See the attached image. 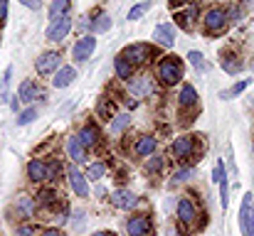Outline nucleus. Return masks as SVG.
Masks as SVG:
<instances>
[{
  "mask_svg": "<svg viewBox=\"0 0 254 236\" xmlns=\"http://www.w3.org/2000/svg\"><path fill=\"white\" fill-rule=\"evenodd\" d=\"M158 79L163 81V84H178L180 79H183V64L175 59V57H163L161 59V64H158Z\"/></svg>",
  "mask_w": 254,
  "mask_h": 236,
  "instance_id": "f257e3e1",
  "label": "nucleus"
},
{
  "mask_svg": "<svg viewBox=\"0 0 254 236\" xmlns=\"http://www.w3.org/2000/svg\"><path fill=\"white\" fill-rule=\"evenodd\" d=\"M175 214H178V222H180L183 229H190V227L197 222V217H200V212H197V207H195V202H192L190 197H180V199H178Z\"/></svg>",
  "mask_w": 254,
  "mask_h": 236,
  "instance_id": "f03ea898",
  "label": "nucleus"
},
{
  "mask_svg": "<svg viewBox=\"0 0 254 236\" xmlns=\"http://www.w3.org/2000/svg\"><path fill=\"white\" fill-rule=\"evenodd\" d=\"M124 57L136 67V64H146V62H151V57H156V49H153L151 45L138 42V45H128V47L124 49Z\"/></svg>",
  "mask_w": 254,
  "mask_h": 236,
  "instance_id": "7ed1b4c3",
  "label": "nucleus"
},
{
  "mask_svg": "<svg viewBox=\"0 0 254 236\" xmlns=\"http://www.w3.org/2000/svg\"><path fill=\"white\" fill-rule=\"evenodd\" d=\"M240 229H242V236H254V207L250 192L242 197V204H240Z\"/></svg>",
  "mask_w": 254,
  "mask_h": 236,
  "instance_id": "20e7f679",
  "label": "nucleus"
},
{
  "mask_svg": "<svg viewBox=\"0 0 254 236\" xmlns=\"http://www.w3.org/2000/svg\"><path fill=\"white\" fill-rule=\"evenodd\" d=\"M67 182H69V187H72V192L77 197H89V180H86V175L77 165L67 167Z\"/></svg>",
  "mask_w": 254,
  "mask_h": 236,
  "instance_id": "39448f33",
  "label": "nucleus"
},
{
  "mask_svg": "<svg viewBox=\"0 0 254 236\" xmlns=\"http://www.w3.org/2000/svg\"><path fill=\"white\" fill-rule=\"evenodd\" d=\"M94 52H96V37H94V35H84V37H79V40L74 42V47H72V59H74V62H86V59H91Z\"/></svg>",
  "mask_w": 254,
  "mask_h": 236,
  "instance_id": "423d86ee",
  "label": "nucleus"
},
{
  "mask_svg": "<svg viewBox=\"0 0 254 236\" xmlns=\"http://www.w3.org/2000/svg\"><path fill=\"white\" fill-rule=\"evenodd\" d=\"M72 17L69 15H64L62 20H57V22H52L50 27H47V32H45V37L50 40V42H62L67 35H69V30H72Z\"/></svg>",
  "mask_w": 254,
  "mask_h": 236,
  "instance_id": "0eeeda50",
  "label": "nucleus"
},
{
  "mask_svg": "<svg viewBox=\"0 0 254 236\" xmlns=\"http://www.w3.org/2000/svg\"><path fill=\"white\" fill-rule=\"evenodd\" d=\"M128 236H148L151 234V217L148 214H133L126 222Z\"/></svg>",
  "mask_w": 254,
  "mask_h": 236,
  "instance_id": "6e6552de",
  "label": "nucleus"
},
{
  "mask_svg": "<svg viewBox=\"0 0 254 236\" xmlns=\"http://www.w3.org/2000/svg\"><path fill=\"white\" fill-rule=\"evenodd\" d=\"M192 150H195V138H192V136H178V138L173 141V145H170V153L178 157V160L190 157Z\"/></svg>",
  "mask_w": 254,
  "mask_h": 236,
  "instance_id": "1a4fd4ad",
  "label": "nucleus"
},
{
  "mask_svg": "<svg viewBox=\"0 0 254 236\" xmlns=\"http://www.w3.org/2000/svg\"><path fill=\"white\" fill-rule=\"evenodd\" d=\"M109 199H111V204H114L116 209H133V207L138 204V197H136L131 189H114Z\"/></svg>",
  "mask_w": 254,
  "mask_h": 236,
  "instance_id": "9d476101",
  "label": "nucleus"
},
{
  "mask_svg": "<svg viewBox=\"0 0 254 236\" xmlns=\"http://www.w3.org/2000/svg\"><path fill=\"white\" fill-rule=\"evenodd\" d=\"M35 209H37V204H35V199H32L30 194H20V197H17V202H15V214H17V219L32 222Z\"/></svg>",
  "mask_w": 254,
  "mask_h": 236,
  "instance_id": "9b49d317",
  "label": "nucleus"
},
{
  "mask_svg": "<svg viewBox=\"0 0 254 236\" xmlns=\"http://www.w3.org/2000/svg\"><path fill=\"white\" fill-rule=\"evenodd\" d=\"M225 25H227V12L222 7H212V10L205 12V27H207V32H220Z\"/></svg>",
  "mask_w": 254,
  "mask_h": 236,
  "instance_id": "f8f14e48",
  "label": "nucleus"
},
{
  "mask_svg": "<svg viewBox=\"0 0 254 236\" xmlns=\"http://www.w3.org/2000/svg\"><path fill=\"white\" fill-rule=\"evenodd\" d=\"M35 69L40 74H55L60 69V54L57 52H45L40 54V59L35 62Z\"/></svg>",
  "mask_w": 254,
  "mask_h": 236,
  "instance_id": "ddd939ff",
  "label": "nucleus"
},
{
  "mask_svg": "<svg viewBox=\"0 0 254 236\" xmlns=\"http://www.w3.org/2000/svg\"><path fill=\"white\" fill-rule=\"evenodd\" d=\"M27 177H30V182H45V180H50V167H47V162L32 157V160L27 162Z\"/></svg>",
  "mask_w": 254,
  "mask_h": 236,
  "instance_id": "4468645a",
  "label": "nucleus"
},
{
  "mask_svg": "<svg viewBox=\"0 0 254 236\" xmlns=\"http://www.w3.org/2000/svg\"><path fill=\"white\" fill-rule=\"evenodd\" d=\"M17 98H20V103H32L35 98H42V91H40V86H37L32 79H25V81L20 84Z\"/></svg>",
  "mask_w": 254,
  "mask_h": 236,
  "instance_id": "2eb2a0df",
  "label": "nucleus"
},
{
  "mask_svg": "<svg viewBox=\"0 0 254 236\" xmlns=\"http://www.w3.org/2000/svg\"><path fill=\"white\" fill-rule=\"evenodd\" d=\"M153 40L163 47H173L175 45V25L173 22H163L153 30Z\"/></svg>",
  "mask_w": 254,
  "mask_h": 236,
  "instance_id": "dca6fc26",
  "label": "nucleus"
},
{
  "mask_svg": "<svg viewBox=\"0 0 254 236\" xmlns=\"http://www.w3.org/2000/svg\"><path fill=\"white\" fill-rule=\"evenodd\" d=\"M74 79H77V69H74V67H60V69L52 74V86H55V89H67Z\"/></svg>",
  "mask_w": 254,
  "mask_h": 236,
  "instance_id": "f3484780",
  "label": "nucleus"
},
{
  "mask_svg": "<svg viewBox=\"0 0 254 236\" xmlns=\"http://www.w3.org/2000/svg\"><path fill=\"white\" fill-rule=\"evenodd\" d=\"M79 143L84 145V150H89V148H96L99 145V141H101V136H99V128L96 126H91V123H86L84 128L79 131Z\"/></svg>",
  "mask_w": 254,
  "mask_h": 236,
  "instance_id": "a211bd4d",
  "label": "nucleus"
},
{
  "mask_svg": "<svg viewBox=\"0 0 254 236\" xmlns=\"http://www.w3.org/2000/svg\"><path fill=\"white\" fill-rule=\"evenodd\" d=\"M197 103V91H195V86L192 84H183V89H180V94H178V106L185 111V108H192Z\"/></svg>",
  "mask_w": 254,
  "mask_h": 236,
  "instance_id": "6ab92c4d",
  "label": "nucleus"
},
{
  "mask_svg": "<svg viewBox=\"0 0 254 236\" xmlns=\"http://www.w3.org/2000/svg\"><path fill=\"white\" fill-rule=\"evenodd\" d=\"M153 91H156V86H153V79L151 77L131 79V94H136V96H151Z\"/></svg>",
  "mask_w": 254,
  "mask_h": 236,
  "instance_id": "aec40b11",
  "label": "nucleus"
},
{
  "mask_svg": "<svg viewBox=\"0 0 254 236\" xmlns=\"http://www.w3.org/2000/svg\"><path fill=\"white\" fill-rule=\"evenodd\" d=\"M156 145H158V141L153 136H141L138 143H136V148H133V153L138 157H151L156 153Z\"/></svg>",
  "mask_w": 254,
  "mask_h": 236,
  "instance_id": "412c9836",
  "label": "nucleus"
},
{
  "mask_svg": "<svg viewBox=\"0 0 254 236\" xmlns=\"http://www.w3.org/2000/svg\"><path fill=\"white\" fill-rule=\"evenodd\" d=\"M67 155L72 157V162H84L86 160V150H84V145L79 143L77 136H69L67 138Z\"/></svg>",
  "mask_w": 254,
  "mask_h": 236,
  "instance_id": "4be33fe9",
  "label": "nucleus"
},
{
  "mask_svg": "<svg viewBox=\"0 0 254 236\" xmlns=\"http://www.w3.org/2000/svg\"><path fill=\"white\" fill-rule=\"evenodd\" d=\"M114 72H116V77L119 79L131 81V79H133V64H131L124 54H119V57L114 59Z\"/></svg>",
  "mask_w": 254,
  "mask_h": 236,
  "instance_id": "5701e85b",
  "label": "nucleus"
},
{
  "mask_svg": "<svg viewBox=\"0 0 254 236\" xmlns=\"http://www.w3.org/2000/svg\"><path fill=\"white\" fill-rule=\"evenodd\" d=\"M69 7H72V0H52V5H50V25L62 20L64 15H69Z\"/></svg>",
  "mask_w": 254,
  "mask_h": 236,
  "instance_id": "b1692460",
  "label": "nucleus"
},
{
  "mask_svg": "<svg viewBox=\"0 0 254 236\" xmlns=\"http://www.w3.org/2000/svg\"><path fill=\"white\" fill-rule=\"evenodd\" d=\"M126 126H131V116H128V113H119V116H114V121H111V128H109V131H111L114 136H119Z\"/></svg>",
  "mask_w": 254,
  "mask_h": 236,
  "instance_id": "393cba45",
  "label": "nucleus"
},
{
  "mask_svg": "<svg viewBox=\"0 0 254 236\" xmlns=\"http://www.w3.org/2000/svg\"><path fill=\"white\" fill-rule=\"evenodd\" d=\"M109 27H111V17H109V15H99L96 20H91V35L106 32Z\"/></svg>",
  "mask_w": 254,
  "mask_h": 236,
  "instance_id": "a878e982",
  "label": "nucleus"
},
{
  "mask_svg": "<svg viewBox=\"0 0 254 236\" xmlns=\"http://www.w3.org/2000/svg\"><path fill=\"white\" fill-rule=\"evenodd\" d=\"M151 10V0H146V2H138V5H133L131 10H128V20L133 22V20H141L146 12Z\"/></svg>",
  "mask_w": 254,
  "mask_h": 236,
  "instance_id": "bb28decb",
  "label": "nucleus"
},
{
  "mask_svg": "<svg viewBox=\"0 0 254 236\" xmlns=\"http://www.w3.org/2000/svg\"><path fill=\"white\" fill-rule=\"evenodd\" d=\"M106 175V165L104 162H91L86 167V180H101Z\"/></svg>",
  "mask_w": 254,
  "mask_h": 236,
  "instance_id": "cd10ccee",
  "label": "nucleus"
},
{
  "mask_svg": "<svg viewBox=\"0 0 254 236\" xmlns=\"http://www.w3.org/2000/svg\"><path fill=\"white\" fill-rule=\"evenodd\" d=\"M57 202V192L52 189V187H45L42 192H40V204L42 207H50V204H55Z\"/></svg>",
  "mask_w": 254,
  "mask_h": 236,
  "instance_id": "c85d7f7f",
  "label": "nucleus"
},
{
  "mask_svg": "<svg viewBox=\"0 0 254 236\" xmlns=\"http://www.w3.org/2000/svg\"><path fill=\"white\" fill-rule=\"evenodd\" d=\"M37 118V108H27V111H20L17 113V126H27Z\"/></svg>",
  "mask_w": 254,
  "mask_h": 236,
  "instance_id": "c756f323",
  "label": "nucleus"
},
{
  "mask_svg": "<svg viewBox=\"0 0 254 236\" xmlns=\"http://www.w3.org/2000/svg\"><path fill=\"white\" fill-rule=\"evenodd\" d=\"M40 234V229L32 224V222H27V224H20L17 229H15V236H37Z\"/></svg>",
  "mask_w": 254,
  "mask_h": 236,
  "instance_id": "7c9ffc66",
  "label": "nucleus"
},
{
  "mask_svg": "<svg viewBox=\"0 0 254 236\" xmlns=\"http://www.w3.org/2000/svg\"><path fill=\"white\" fill-rule=\"evenodd\" d=\"M188 59H190V64L195 67V69H205V57H202V52H197V49H192V52H188Z\"/></svg>",
  "mask_w": 254,
  "mask_h": 236,
  "instance_id": "2f4dec72",
  "label": "nucleus"
},
{
  "mask_svg": "<svg viewBox=\"0 0 254 236\" xmlns=\"http://www.w3.org/2000/svg\"><path fill=\"white\" fill-rule=\"evenodd\" d=\"M222 69H225L227 74H237V72L242 69V62H237L235 57H227V59L222 62Z\"/></svg>",
  "mask_w": 254,
  "mask_h": 236,
  "instance_id": "473e14b6",
  "label": "nucleus"
},
{
  "mask_svg": "<svg viewBox=\"0 0 254 236\" xmlns=\"http://www.w3.org/2000/svg\"><path fill=\"white\" fill-rule=\"evenodd\" d=\"M250 86V79H245V81H240V84H235L230 91H222V98H232V96H237V94H242L245 89Z\"/></svg>",
  "mask_w": 254,
  "mask_h": 236,
  "instance_id": "72a5a7b5",
  "label": "nucleus"
},
{
  "mask_svg": "<svg viewBox=\"0 0 254 236\" xmlns=\"http://www.w3.org/2000/svg\"><path fill=\"white\" fill-rule=\"evenodd\" d=\"M192 177H195V167H183V170H178V172L173 175L175 182H188V180H192Z\"/></svg>",
  "mask_w": 254,
  "mask_h": 236,
  "instance_id": "f704fd0d",
  "label": "nucleus"
},
{
  "mask_svg": "<svg viewBox=\"0 0 254 236\" xmlns=\"http://www.w3.org/2000/svg\"><path fill=\"white\" fill-rule=\"evenodd\" d=\"M161 167H163V157H161V155H151V160L146 162V170H148L151 175L161 172Z\"/></svg>",
  "mask_w": 254,
  "mask_h": 236,
  "instance_id": "c9c22d12",
  "label": "nucleus"
},
{
  "mask_svg": "<svg viewBox=\"0 0 254 236\" xmlns=\"http://www.w3.org/2000/svg\"><path fill=\"white\" fill-rule=\"evenodd\" d=\"M84 222H86V212L84 209H74V224H72V227L79 232V229L84 227Z\"/></svg>",
  "mask_w": 254,
  "mask_h": 236,
  "instance_id": "e433bc0d",
  "label": "nucleus"
},
{
  "mask_svg": "<svg viewBox=\"0 0 254 236\" xmlns=\"http://www.w3.org/2000/svg\"><path fill=\"white\" fill-rule=\"evenodd\" d=\"M225 177H227V175H225V165H222V162H217V165H215V170H212V182H217V185H220Z\"/></svg>",
  "mask_w": 254,
  "mask_h": 236,
  "instance_id": "4c0bfd02",
  "label": "nucleus"
},
{
  "mask_svg": "<svg viewBox=\"0 0 254 236\" xmlns=\"http://www.w3.org/2000/svg\"><path fill=\"white\" fill-rule=\"evenodd\" d=\"M7 0H0V25H5V20H7Z\"/></svg>",
  "mask_w": 254,
  "mask_h": 236,
  "instance_id": "58836bf2",
  "label": "nucleus"
},
{
  "mask_svg": "<svg viewBox=\"0 0 254 236\" xmlns=\"http://www.w3.org/2000/svg\"><path fill=\"white\" fill-rule=\"evenodd\" d=\"M25 7H30V10H40L42 7V0H20Z\"/></svg>",
  "mask_w": 254,
  "mask_h": 236,
  "instance_id": "ea45409f",
  "label": "nucleus"
},
{
  "mask_svg": "<svg viewBox=\"0 0 254 236\" xmlns=\"http://www.w3.org/2000/svg\"><path fill=\"white\" fill-rule=\"evenodd\" d=\"M37 236H64L60 229H45V232H40Z\"/></svg>",
  "mask_w": 254,
  "mask_h": 236,
  "instance_id": "a19ab883",
  "label": "nucleus"
},
{
  "mask_svg": "<svg viewBox=\"0 0 254 236\" xmlns=\"http://www.w3.org/2000/svg\"><path fill=\"white\" fill-rule=\"evenodd\" d=\"M10 108H12L15 113H20V98H17V96H12V98H10Z\"/></svg>",
  "mask_w": 254,
  "mask_h": 236,
  "instance_id": "79ce46f5",
  "label": "nucleus"
},
{
  "mask_svg": "<svg viewBox=\"0 0 254 236\" xmlns=\"http://www.w3.org/2000/svg\"><path fill=\"white\" fill-rule=\"evenodd\" d=\"M91 236H116V234H114V232H94Z\"/></svg>",
  "mask_w": 254,
  "mask_h": 236,
  "instance_id": "37998d69",
  "label": "nucleus"
},
{
  "mask_svg": "<svg viewBox=\"0 0 254 236\" xmlns=\"http://www.w3.org/2000/svg\"><path fill=\"white\" fill-rule=\"evenodd\" d=\"M5 101H7V96H5V94H0V106H2Z\"/></svg>",
  "mask_w": 254,
  "mask_h": 236,
  "instance_id": "c03bdc74",
  "label": "nucleus"
},
{
  "mask_svg": "<svg viewBox=\"0 0 254 236\" xmlns=\"http://www.w3.org/2000/svg\"><path fill=\"white\" fill-rule=\"evenodd\" d=\"M180 2H188V0H173V5H180Z\"/></svg>",
  "mask_w": 254,
  "mask_h": 236,
  "instance_id": "a18cd8bd",
  "label": "nucleus"
},
{
  "mask_svg": "<svg viewBox=\"0 0 254 236\" xmlns=\"http://www.w3.org/2000/svg\"><path fill=\"white\" fill-rule=\"evenodd\" d=\"M0 89H2V79H0Z\"/></svg>",
  "mask_w": 254,
  "mask_h": 236,
  "instance_id": "49530a36",
  "label": "nucleus"
}]
</instances>
